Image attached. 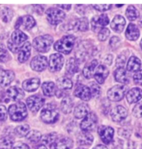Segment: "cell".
Returning a JSON list of instances; mask_svg holds the SVG:
<instances>
[{"mask_svg":"<svg viewBox=\"0 0 142 149\" xmlns=\"http://www.w3.org/2000/svg\"><path fill=\"white\" fill-rule=\"evenodd\" d=\"M98 123V117L93 112H90L84 118L80 124L83 132H90L96 128Z\"/></svg>","mask_w":142,"mask_h":149,"instance_id":"ba28073f","label":"cell"},{"mask_svg":"<svg viewBox=\"0 0 142 149\" xmlns=\"http://www.w3.org/2000/svg\"><path fill=\"white\" fill-rule=\"evenodd\" d=\"M8 114L13 121H22L27 116L26 105L22 102H18L15 104L10 105L8 108Z\"/></svg>","mask_w":142,"mask_h":149,"instance_id":"3957f363","label":"cell"},{"mask_svg":"<svg viewBox=\"0 0 142 149\" xmlns=\"http://www.w3.org/2000/svg\"><path fill=\"white\" fill-rule=\"evenodd\" d=\"M90 90H91V96L93 97L97 98L101 95V87H100L98 84H96V83H91Z\"/></svg>","mask_w":142,"mask_h":149,"instance_id":"7bdbcfd3","label":"cell"},{"mask_svg":"<svg viewBox=\"0 0 142 149\" xmlns=\"http://www.w3.org/2000/svg\"><path fill=\"white\" fill-rule=\"evenodd\" d=\"M93 6L94 7V8L96 10H98V11L104 12L106 11V10H109L112 7V5L110 4H94L93 5Z\"/></svg>","mask_w":142,"mask_h":149,"instance_id":"7dc6e473","label":"cell"},{"mask_svg":"<svg viewBox=\"0 0 142 149\" xmlns=\"http://www.w3.org/2000/svg\"><path fill=\"white\" fill-rule=\"evenodd\" d=\"M126 16L129 20L134 21L139 17V11L134 6L130 5L126 10Z\"/></svg>","mask_w":142,"mask_h":149,"instance_id":"e575fe53","label":"cell"},{"mask_svg":"<svg viewBox=\"0 0 142 149\" xmlns=\"http://www.w3.org/2000/svg\"><path fill=\"white\" fill-rule=\"evenodd\" d=\"M104 61H105V64L110 65L112 64V56L107 55L106 57L105 58V59H104Z\"/></svg>","mask_w":142,"mask_h":149,"instance_id":"db71d44e","label":"cell"},{"mask_svg":"<svg viewBox=\"0 0 142 149\" xmlns=\"http://www.w3.org/2000/svg\"><path fill=\"white\" fill-rule=\"evenodd\" d=\"M64 58L60 54H54L50 56L49 60V69L52 72H56L61 70L62 68Z\"/></svg>","mask_w":142,"mask_h":149,"instance_id":"9c48e42d","label":"cell"},{"mask_svg":"<svg viewBox=\"0 0 142 149\" xmlns=\"http://www.w3.org/2000/svg\"><path fill=\"white\" fill-rule=\"evenodd\" d=\"M65 69H66V72L71 75L77 72L79 70V63H78L77 60L74 58H71L69 59L66 63Z\"/></svg>","mask_w":142,"mask_h":149,"instance_id":"4dcf8cb0","label":"cell"},{"mask_svg":"<svg viewBox=\"0 0 142 149\" xmlns=\"http://www.w3.org/2000/svg\"><path fill=\"white\" fill-rule=\"evenodd\" d=\"M22 17H19L18 19V20L16 21L15 25V29H18L20 28V26H21V24H22Z\"/></svg>","mask_w":142,"mask_h":149,"instance_id":"11a10c76","label":"cell"},{"mask_svg":"<svg viewBox=\"0 0 142 149\" xmlns=\"http://www.w3.org/2000/svg\"><path fill=\"white\" fill-rule=\"evenodd\" d=\"M89 113V108L86 103H80L76 107L74 111V115L77 119L84 118Z\"/></svg>","mask_w":142,"mask_h":149,"instance_id":"d4e9b609","label":"cell"},{"mask_svg":"<svg viewBox=\"0 0 142 149\" xmlns=\"http://www.w3.org/2000/svg\"><path fill=\"white\" fill-rule=\"evenodd\" d=\"M43 94L47 97H52L56 94V85L53 82H45L42 85Z\"/></svg>","mask_w":142,"mask_h":149,"instance_id":"1f68e13d","label":"cell"},{"mask_svg":"<svg viewBox=\"0 0 142 149\" xmlns=\"http://www.w3.org/2000/svg\"><path fill=\"white\" fill-rule=\"evenodd\" d=\"M118 134L121 136H123V137H129L130 135V133L127 131V130H125V129H119L118 130Z\"/></svg>","mask_w":142,"mask_h":149,"instance_id":"f5cc1de1","label":"cell"},{"mask_svg":"<svg viewBox=\"0 0 142 149\" xmlns=\"http://www.w3.org/2000/svg\"><path fill=\"white\" fill-rule=\"evenodd\" d=\"M30 132V126L27 124H23L16 127L15 129V132L19 137H25Z\"/></svg>","mask_w":142,"mask_h":149,"instance_id":"ab89813d","label":"cell"},{"mask_svg":"<svg viewBox=\"0 0 142 149\" xmlns=\"http://www.w3.org/2000/svg\"><path fill=\"white\" fill-rule=\"evenodd\" d=\"M93 149H108V148H107L105 146H104V145L100 144V145H98V146H96Z\"/></svg>","mask_w":142,"mask_h":149,"instance_id":"6f0895ef","label":"cell"},{"mask_svg":"<svg viewBox=\"0 0 142 149\" xmlns=\"http://www.w3.org/2000/svg\"><path fill=\"white\" fill-rule=\"evenodd\" d=\"M53 43V38L50 35L41 36L36 38L33 41V47L37 52L46 53Z\"/></svg>","mask_w":142,"mask_h":149,"instance_id":"277c9868","label":"cell"},{"mask_svg":"<svg viewBox=\"0 0 142 149\" xmlns=\"http://www.w3.org/2000/svg\"><path fill=\"white\" fill-rule=\"evenodd\" d=\"M13 146V139L10 137L0 139V149H11Z\"/></svg>","mask_w":142,"mask_h":149,"instance_id":"8d00e7d4","label":"cell"},{"mask_svg":"<svg viewBox=\"0 0 142 149\" xmlns=\"http://www.w3.org/2000/svg\"><path fill=\"white\" fill-rule=\"evenodd\" d=\"M13 15V11L11 9L7 8V7H5L1 11V17L2 19V20L4 22L8 23L11 20Z\"/></svg>","mask_w":142,"mask_h":149,"instance_id":"f35d334b","label":"cell"},{"mask_svg":"<svg viewBox=\"0 0 142 149\" xmlns=\"http://www.w3.org/2000/svg\"><path fill=\"white\" fill-rule=\"evenodd\" d=\"M47 66V59L45 56H36L31 61V67L36 72H42Z\"/></svg>","mask_w":142,"mask_h":149,"instance_id":"4fadbf2b","label":"cell"},{"mask_svg":"<svg viewBox=\"0 0 142 149\" xmlns=\"http://www.w3.org/2000/svg\"><path fill=\"white\" fill-rule=\"evenodd\" d=\"M40 85V80L36 78L26 80L22 83V88L27 92H34L39 88Z\"/></svg>","mask_w":142,"mask_h":149,"instance_id":"cb8c5ba5","label":"cell"},{"mask_svg":"<svg viewBox=\"0 0 142 149\" xmlns=\"http://www.w3.org/2000/svg\"><path fill=\"white\" fill-rule=\"evenodd\" d=\"M127 116V111L124 107L121 105H118L112 110L111 111V117L114 121L120 122L125 119Z\"/></svg>","mask_w":142,"mask_h":149,"instance_id":"5bb4252c","label":"cell"},{"mask_svg":"<svg viewBox=\"0 0 142 149\" xmlns=\"http://www.w3.org/2000/svg\"><path fill=\"white\" fill-rule=\"evenodd\" d=\"M127 90L125 85H116L110 89L107 92V97L112 101H119L123 99Z\"/></svg>","mask_w":142,"mask_h":149,"instance_id":"8992f818","label":"cell"},{"mask_svg":"<svg viewBox=\"0 0 142 149\" xmlns=\"http://www.w3.org/2000/svg\"><path fill=\"white\" fill-rule=\"evenodd\" d=\"M98 65V61L96 60H93L89 64L86 65V66L84 67L83 75L86 79H91L94 75V72L96 70V67Z\"/></svg>","mask_w":142,"mask_h":149,"instance_id":"83f0119b","label":"cell"},{"mask_svg":"<svg viewBox=\"0 0 142 149\" xmlns=\"http://www.w3.org/2000/svg\"><path fill=\"white\" fill-rule=\"evenodd\" d=\"M58 139L57 134L55 132H52V133L47 134L43 137V142L45 144L47 145H52L54 141H56V139Z\"/></svg>","mask_w":142,"mask_h":149,"instance_id":"60d3db41","label":"cell"},{"mask_svg":"<svg viewBox=\"0 0 142 149\" xmlns=\"http://www.w3.org/2000/svg\"><path fill=\"white\" fill-rule=\"evenodd\" d=\"M10 58L8 51L4 45L0 44V63H5Z\"/></svg>","mask_w":142,"mask_h":149,"instance_id":"b9f144b4","label":"cell"},{"mask_svg":"<svg viewBox=\"0 0 142 149\" xmlns=\"http://www.w3.org/2000/svg\"><path fill=\"white\" fill-rule=\"evenodd\" d=\"M114 78L116 81L118 82L127 84L129 83V78L127 76L126 70L123 69V67L121 68H118L115 72H114Z\"/></svg>","mask_w":142,"mask_h":149,"instance_id":"4316f807","label":"cell"},{"mask_svg":"<svg viewBox=\"0 0 142 149\" xmlns=\"http://www.w3.org/2000/svg\"><path fill=\"white\" fill-rule=\"evenodd\" d=\"M56 85L59 90H70L72 87V82L68 78L61 77L56 81Z\"/></svg>","mask_w":142,"mask_h":149,"instance_id":"836d02e7","label":"cell"},{"mask_svg":"<svg viewBox=\"0 0 142 149\" xmlns=\"http://www.w3.org/2000/svg\"><path fill=\"white\" fill-rule=\"evenodd\" d=\"M73 146V141L68 137L57 139L50 145V149H70Z\"/></svg>","mask_w":142,"mask_h":149,"instance_id":"9a60e30c","label":"cell"},{"mask_svg":"<svg viewBox=\"0 0 142 149\" xmlns=\"http://www.w3.org/2000/svg\"><path fill=\"white\" fill-rule=\"evenodd\" d=\"M31 49H32V45L30 42H25L18 54V61L20 63H25L29 59L31 54Z\"/></svg>","mask_w":142,"mask_h":149,"instance_id":"ac0fdd59","label":"cell"},{"mask_svg":"<svg viewBox=\"0 0 142 149\" xmlns=\"http://www.w3.org/2000/svg\"><path fill=\"white\" fill-rule=\"evenodd\" d=\"M141 66V61L136 56H132L129 59L127 65V70L129 72H138Z\"/></svg>","mask_w":142,"mask_h":149,"instance_id":"f1b7e54d","label":"cell"},{"mask_svg":"<svg viewBox=\"0 0 142 149\" xmlns=\"http://www.w3.org/2000/svg\"><path fill=\"white\" fill-rule=\"evenodd\" d=\"M27 36L20 30H16L12 33L11 38L8 41V47L9 49L13 53L19 52L21 47L27 40Z\"/></svg>","mask_w":142,"mask_h":149,"instance_id":"6da1fadb","label":"cell"},{"mask_svg":"<svg viewBox=\"0 0 142 149\" xmlns=\"http://www.w3.org/2000/svg\"><path fill=\"white\" fill-rule=\"evenodd\" d=\"M125 57L124 56L121 55L118 57V58L116 59V67L118 68H121V67H123L125 63Z\"/></svg>","mask_w":142,"mask_h":149,"instance_id":"681fc988","label":"cell"},{"mask_svg":"<svg viewBox=\"0 0 142 149\" xmlns=\"http://www.w3.org/2000/svg\"><path fill=\"white\" fill-rule=\"evenodd\" d=\"M140 46H141V48L142 49V40H141V43H140Z\"/></svg>","mask_w":142,"mask_h":149,"instance_id":"94428289","label":"cell"},{"mask_svg":"<svg viewBox=\"0 0 142 149\" xmlns=\"http://www.w3.org/2000/svg\"><path fill=\"white\" fill-rule=\"evenodd\" d=\"M7 119V110L4 105H0V121H6Z\"/></svg>","mask_w":142,"mask_h":149,"instance_id":"c3c4849f","label":"cell"},{"mask_svg":"<svg viewBox=\"0 0 142 149\" xmlns=\"http://www.w3.org/2000/svg\"><path fill=\"white\" fill-rule=\"evenodd\" d=\"M45 13L47 20L52 25H56L61 23L65 17L64 12L58 8H49L46 10Z\"/></svg>","mask_w":142,"mask_h":149,"instance_id":"52a82bcc","label":"cell"},{"mask_svg":"<svg viewBox=\"0 0 142 149\" xmlns=\"http://www.w3.org/2000/svg\"><path fill=\"white\" fill-rule=\"evenodd\" d=\"M110 34V30L107 28H104L102 29L100 31L99 33H98V39L101 41H105L107 39V38L109 37Z\"/></svg>","mask_w":142,"mask_h":149,"instance_id":"ee69618b","label":"cell"},{"mask_svg":"<svg viewBox=\"0 0 142 149\" xmlns=\"http://www.w3.org/2000/svg\"><path fill=\"white\" fill-rule=\"evenodd\" d=\"M73 102L70 97L66 96L63 98L61 103V110L64 114H69L72 111Z\"/></svg>","mask_w":142,"mask_h":149,"instance_id":"f546056e","label":"cell"},{"mask_svg":"<svg viewBox=\"0 0 142 149\" xmlns=\"http://www.w3.org/2000/svg\"><path fill=\"white\" fill-rule=\"evenodd\" d=\"M111 28L116 33H121L125 26V20L121 15H116L110 24Z\"/></svg>","mask_w":142,"mask_h":149,"instance_id":"ffe728a7","label":"cell"},{"mask_svg":"<svg viewBox=\"0 0 142 149\" xmlns=\"http://www.w3.org/2000/svg\"><path fill=\"white\" fill-rule=\"evenodd\" d=\"M15 74L11 70H0V86L6 87L13 82Z\"/></svg>","mask_w":142,"mask_h":149,"instance_id":"2e32d148","label":"cell"},{"mask_svg":"<svg viewBox=\"0 0 142 149\" xmlns=\"http://www.w3.org/2000/svg\"><path fill=\"white\" fill-rule=\"evenodd\" d=\"M116 6H118V7H121V6H123V5H116Z\"/></svg>","mask_w":142,"mask_h":149,"instance_id":"6125c7cd","label":"cell"},{"mask_svg":"<svg viewBox=\"0 0 142 149\" xmlns=\"http://www.w3.org/2000/svg\"><path fill=\"white\" fill-rule=\"evenodd\" d=\"M108 74L109 71L107 69V67L104 65H100L95 72L94 78L98 83L103 84L108 76Z\"/></svg>","mask_w":142,"mask_h":149,"instance_id":"7402d4cb","label":"cell"},{"mask_svg":"<svg viewBox=\"0 0 142 149\" xmlns=\"http://www.w3.org/2000/svg\"><path fill=\"white\" fill-rule=\"evenodd\" d=\"M22 20L24 29L26 30H30L36 24L35 19L31 15H25V17H22Z\"/></svg>","mask_w":142,"mask_h":149,"instance_id":"d590c367","label":"cell"},{"mask_svg":"<svg viewBox=\"0 0 142 149\" xmlns=\"http://www.w3.org/2000/svg\"><path fill=\"white\" fill-rule=\"evenodd\" d=\"M142 98V90L139 88H132L127 93L126 99L129 103L138 102Z\"/></svg>","mask_w":142,"mask_h":149,"instance_id":"44dd1931","label":"cell"},{"mask_svg":"<svg viewBox=\"0 0 142 149\" xmlns=\"http://www.w3.org/2000/svg\"><path fill=\"white\" fill-rule=\"evenodd\" d=\"M139 24L140 26L142 27V17H140V19L139 20Z\"/></svg>","mask_w":142,"mask_h":149,"instance_id":"91938a15","label":"cell"},{"mask_svg":"<svg viewBox=\"0 0 142 149\" xmlns=\"http://www.w3.org/2000/svg\"><path fill=\"white\" fill-rule=\"evenodd\" d=\"M59 114L57 108L52 104H47L43 108L41 113V119L46 123H53L59 119Z\"/></svg>","mask_w":142,"mask_h":149,"instance_id":"5b68a950","label":"cell"},{"mask_svg":"<svg viewBox=\"0 0 142 149\" xmlns=\"http://www.w3.org/2000/svg\"><path fill=\"white\" fill-rule=\"evenodd\" d=\"M58 6L61 7L63 9H65V10H69L71 8V5H64V4H60L58 5Z\"/></svg>","mask_w":142,"mask_h":149,"instance_id":"9f6ffc18","label":"cell"},{"mask_svg":"<svg viewBox=\"0 0 142 149\" xmlns=\"http://www.w3.org/2000/svg\"><path fill=\"white\" fill-rule=\"evenodd\" d=\"M36 149H47V148H46V146H44V145H40V146L37 147V148Z\"/></svg>","mask_w":142,"mask_h":149,"instance_id":"680465c9","label":"cell"},{"mask_svg":"<svg viewBox=\"0 0 142 149\" xmlns=\"http://www.w3.org/2000/svg\"><path fill=\"white\" fill-rule=\"evenodd\" d=\"M75 43V37L72 35L63 36L56 41L54 45V49L64 54H69L73 49Z\"/></svg>","mask_w":142,"mask_h":149,"instance_id":"7a4b0ae2","label":"cell"},{"mask_svg":"<svg viewBox=\"0 0 142 149\" xmlns=\"http://www.w3.org/2000/svg\"><path fill=\"white\" fill-rule=\"evenodd\" d=\"M45 99L40 95L31 96L27 100V106L31 111L36 112L44 105Z\"/></svg>","mask_w":142,"mask_h":149,"instance_id":"30bf717a","label":"cell"},{"mask_svg":"<svg viewBox=\"0 0 142 149\" xmlns=\"http://www.w3.org/2000/svg\"><path fill=\"white\" fill-rule=\"evenodd\" d=\"M114 130L112 127L102 126L98 129V134L101 137L102 141L106 144L112 142L114 137Z\"/></svg>","mask_w":142,"mask_h":149,"instance_id":"7c38bea8","label":"cell"},{"mask_svg":"<svg viewBox=\"0 0 142 149\" xmlns=\"http://www.w3.org/2000/svg\"><path fill=\"white\" fill-rule=\"evenodd\" d=\"M13 149H30L28 145L24 143H18L14 146Z\"/></svg>","mask_w":142,"mask_h":149,"instance_id":"816d5d0a","label":"cell"},{"mask_svg":"<svg viewBox=\"0 0 142 149\" xmlns=\"http://www.w3.org/2000/svg\"><path fill=\"white\" fill-rule=\"evenodd\" d=\"M27 140L30 141V142L36 143L39 141L41 139L42 135L41 133L37 130H32L29 132V133L26 136Z\"/></svg>","mask_w":142,"mask_h":149,"instance_id":"74e56055","label":"cell"},{"mask_svg":"<svg viewBox=\"0 0 142 149\" xmlns=\"http://www.w3.org/2000/svg\"><path fill=\"white\" fill-rule=\"evenodd\" d=\"M6 95L13 101H19L25 97V93L20 88L13 86L11 87L6 90Z\"/></svg>","mask_w":142,"mask_h":149,"instance_id":"d6986e66","label":"cell"},{"mask_svg":"<svg viewBox=\"0 0 142 149\" xmlns=\"http://www.w3.org/2000/svg\"><path fill=\"white\" fill-rule=\"evenodd\" d=\"M139 34L140 33L139 29L135 24H130L128 25L126 31H125V36L129 40H136L139 37Z\"/></svg>","mask_w":142,"mask_h":149,"instance_id":"603a6c76","label":"cell"},{"mask_svg":"<svg viewBox=\"0 0 142 149\" xmlns=\"http://www.w3.org/2000/svg\"><path fill=\"white\" fill-rule=\"evenodd\" d=\"M74 94L75 97L85 101H89L92 97L90 88L85 85H79L75 90Z\"/></svg>","mask_w":142,"mask_h":149,"instance_id":"e0dca14e","label":"cell"},{"mask_svg":"<svg viewBox=\"0 0 142 149\" xmlns=\"http://www.w3.org/2000/svg\"><path fill=\"white\" fill-rule=\"evenodd\" d=\"M74 29H77L80 31H86L89 29V21L86 17H82L75 21L72 24Z\"/></svg>","mask_w":142,"mask_h":149,"instance_id":"d6a6232c","label":"cell"},{"mask_svg":"<svg viewBox=\"0 0 142 149\" xmlns=\"http://www.w3.org/2000/svg\"><path fill=\"white\" fill-rule=\"evenodd\" d=\"M77 149H85V148H78Z\"/></svg>","mask_w":142,"mask_h":149,"instance_id":"be15d7a7","label":"cell"},{"mask_svg":"<svg viewBox=\"0 0 142 149\" xmlns=\"http://www.w3.org/2000/svg\"><path fill=\"white\" fill-rule=\"evenodd\" d=\"M77 142L79 145L82 146H88L91 145L93 141V137L91 134L88 132H83L79 134L77 138Z\"/></svg>","mask_w":142,"mask_h":149,"instance_id":"484cf974","label":"cell"},{"mask_svg":"<svg viewBox=\"0 0 142 149\" xmlns=\"http://www.w3.org/2000/svg\"><path fill=\"white\" fill-rule=\"evenodd\" d=\"M120 44V39L118 37H113L111 38L110 41V45L112 48L116 49L118 47V45Z\"/></svg>","mask_w":142,"mask_h":149,"instance_id":"f907efd6","label":"cell"},{"mask_svg":"<svg viewBox=\"0 0 142 149\" xmlns=\"http://www.w3.org/2000/svg\"><path fill=\"white\" fill-rule=\"evenodd\" d=\"M110 22L106 14H102L98 17H93L91 19V28L93 31L99 32L103 26H107Z\"/></svg>","mask_w":142,"mask_h":149,"instance_id":"8fae6325","label":"cell"},{"mask_svg":"<svg viewBox=\"0 0 142 149\" xmlns=\"http://www.w3.org/2000/svg\"><path fill=\"white\" fill-rule=\"evenodd\" d=\"M133 79L135 84L142 85V70H139L134 74Z\"/></svg>","mask_w":142,"mask_h":149,"instance_id":"bcb514c9","label":"cell"},{"mask_svg":"<svg viewBox=\"0 0 142 149\" xmlns=\"http://www.w3.org/2000/svg\"><path fill=\"white\" fill-rule=\"evenodd\" d=\"M133 115L136 118H141L142 117V101L139 103H137L132 110Z\"/></svg>","mask_w":142,"mask_h":149,"instance_id":"f6af8a7d","label":"cell"}]
</instances>
